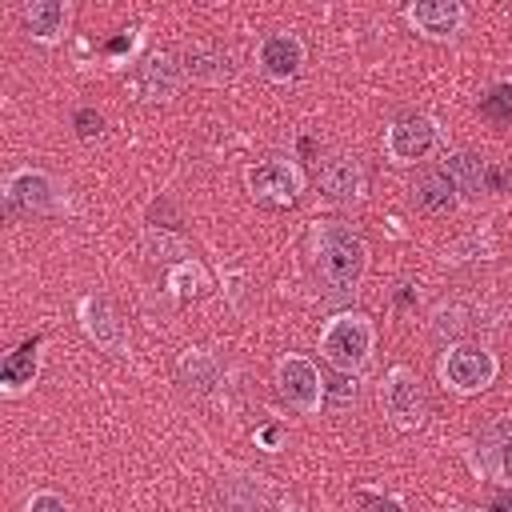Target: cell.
Here are the masks:
<instances>
[{
	"instance_id": "cell-23",
	"label": "cell",
	"mask_w": 512,
	"mask_h": 512,
	"mask_svg": "<svg viewBox=\"0 0 512 512\" xmlns=\"http://www.w3.org/2000/svg\"><path fill=\"white\" fill-rule=\"evenodd\" d=\"M328 384H332V396H336L340 404H344V400H356V384L348 388V380H344V376H336V380H328Z\"/></svg>"
},
{
	"instance_id": "cell-17",
	"label": "cell",
	"mask_w": 512,
	"mask_h": 512,
	"mask_svg": "<svg viewBox=\"0 0 512 512\" xmlns=\"http://www.w3.org/2000/svg\"><path fill=\"white\" fill-rule=\"evenodd\" d=\"M64 20H68V8L60 0H32V4H24V24H28V32L36 40H56Z\"/></svg>"
},
{
	"instance_id": "cell-21",
	"label": "cell",
	"mask_w": 512,
	"mask_h": 512,
	"mask_svg": "<svg viewBox=\"0 0 512 512\" xmlns=\"http://www.w3.org/2000/svg\"><path fill=\"white\" fill-rule=\"evenodd\" d=\"M28 512H72V508H68V500H60L56 492H40V496L28 500Z\"/></svg>"
},
{
	"instance_id": "cell-10",
	"label": "cell",
	"mask_w": 512,
	"mask_h": 512,
	"mask_svg": "<svg viewBox=\"0 0 512 512\" xmlns=\"http://www.w3.org/2000/svg\"><path fill=\"white\" fill-rule=\"evenodd\" d=\"M408 20L424 32V36H452L464 20V8L456 0H420L408 8Z\"/></svg>"
},
{
	"instance_id": "cell-22",
	"label": "cell",
	"mask_w": 512,
	"mask_h": 512,
	"mask_svg": "<svg viewBox=\"0 0 512 512\" xmlns=\"http://www.w3.org/2000/svg\"><path fill=\"white\" fill-rule=\"evenodd\" d=\"M100 124H104V120H100L92 108H80V112H76V136L92 140V136H100Z\"/></svg>"
},
{
	"instance_id": "cell-18",
	"label": "cell",
	"mask_w": 512,
	"mask_h": 512,
	"mask_svg": "<svg viewBox=\"0 0 512 512\" xmlns=\"http://www.w3.org/2000/svg\"><path fill=\"white\" fill-rule=\"evenodd\" d=\"M180 376L188 380V388L208 392V388L216 384V360H212V356H204V352H188V356L180 360Z\"/></svg>"
},
{
	"instance_id": "cell-26",
	"label": "cell",
	"mask_w": 512,
	"mask_h": 512,
	"mask_svg": "<svg viewBox=\"0 0 512 512\" xmlns=\"http://www.w3.org/2000/svg\"><path fill=\"white\" fill-rule=\"evenodd\" d=\"M460 512H476V508H460Z\"/></svg>"
},
{
	"instance_id": "cell-11",
	"label": "cell",
	"mask_w": 512,
	"mask_h": 512,
	"mask_svg": "<svg viewBox=\"0 0 512 512\" xmlns=\"http://www.w3.org/2000/svg\"><path fill=\"white\" fill-rule=\"evenodd\" d=\"M8 204L16 212H44V208H52V180L44 172H32V168L16 172L8 180Z\"/></svg>"
},
{
	"instance_id": "cell-14",
	"label": "cell",
	"mask_w": 512,
	"mask_h": 512,
	"mask_svg": "<svg viewBox=\"0 0 512 512\" xmlns=\"http://www.w3.org/2000/svg\"><path fill=\"white\" fill-rule=\"evenodd\" d=\"M444 176L452 180V188L460 192V196H480L484 192V160L476 156V152H452L448 160H444Z\"/></svg>"
},
{
	"instance_id": "cell-4",
	"label": "cell",
	"mask_w": 512,
	"mask_h": 512,
	"mask_svg": "<svg viewBox=\"0 0 512 512\" xmlns=\"http://www.w3.org/2000/svg\"><path fill=\"white\" fill-rule=\"evenodd\" d=\"M436 140H440L436 120H428V116H400L384 132V152L396 164H416V160H424L436 148Z\"/></svg>"
},
{
	"instance_id": "cell-9",
	"label": "cell",
	"mask_w": 512,
	"mask_h": 512,
	"mask_svg": "<svg viewBox=\"0 0 512 512\" xmlns=\"http://www.w3.org/2000/svg\"><path fill=\"white\" fill-rule=\"evenodd\" d=\"M304 64V44L292 32H272L260 40V68L272 80H292Z\"/></svg>"
},
{
	"instance_id": "cell-6",
	"label": "cell",
	"mask_w": 512,
	"mask_h": 512,
	"mask_svg": "<svg viewBox=\"0 0 512 512\" xmlns=\"http://www.w3.org/2000/svg\"><path fill=\"white\" fill-rule=\"evenodd\" d=\"M316 188H320V196L328 204H352V200H360V192H364V168H360V160L356 156H332V160H324V168L316 176Z\"/></svg>"
},
{
	"instance_id": "cell-19",
	"label": "cell",
	"mask_w": 512,
	"mask_h": 512,
	"mask_svg": "<svg viewBox=\"0 0 512 512\" xmlns=\"http://www.w3.org/2000/svg\"><path fill=\"white\" fill-rule=\"evenodd\" d=\"M32 376H36V352H32V344H24L4 360V380L16 388V384H28Z\"/></svg>"
},
{
	"instance_id": "cell-1",
	"label": "cell",
	"mask_w": 512,
	"mask_h": 512,
	"mask_svg": "<svg viewBox=\"0 0 512 512\" xmlns=\"http://www.w3.org/2000/svg\"><path fill=\"white\" fill-rule=\"evenodd\" d=\"M316 264H320V276L332 292H352L364 276L368 248L352 228H344L340 220H328L316 232Z\"/></svg>"
},
{
	"instance_id": "cell-13",
	"label": "cell",
	"mask_w": 512,
	"mask_h": 512,
	"mask_svg": "<svg viewBox=\"0 0 512 512\" xmlns=\"http://www.w3.org/2000/svg\"><path fill=\"white\" fill-rule=\"evenodd\" d=\"M416 204L432 216H448L456 204H460V192L452 188V180L444 172H424L416 180Z\"/></svg>"
},
{
	"instance_id": "cell-24",
	"label": "cell",
	"mask_w": 512,
	"mask_h": 512,
	"mask_svg": "<svg viewBox=\"0 0 512 512\" xmlns=\"http://www.w3.org/2000/svg\"><path fill=\"white\" fill-rule=\"evenodd\" d=\"M484 512H512V496H508V492H500V496H492V504H488Z\"/></svg>"
},
{
	"instance_id": "cell-8",
	"label": "cell",
	"mask_w": 512,
	"mask_h": 512,
	"mask_svg": "<svg viewBox=\"0 0 512 512\" xmlns=\"http://www.w3.org/2000/svg\"><path fill=\"white\" fill-rule=\"evenodd\" d=\"M384 412L400 424V428H412L420 424L424 416V396H420V380L408 372V368H396L388 380H384Z\"/></svg>"
},
{
	"instance_id": "cell-5",
	"label": "cell",
	"mask_w": 512,
	"mask_h": 512,
	"mask_svg": "<svg viewBox=\"0 0 512 512\" xmlns=\"http://www.w3.org/2000/svg\"><path fill=\"white\" fill-rule=\"evenodd\" d=\"M276 384H280V396L300 408V412H316L320 408V396H324V380L316 372L312 360L304 356H284L280 368H276Z\"/></svg>"
},
{
	"instance_id": "cell-3",
	"label": "cell",
	"mask_w": 512,
	"mask_h": 512,
	"mask_svg": "<svg viewBox=\"0 0 512 512\" xmlns=\"http://www.w3.org/2000/svg\"><path fill=\"white\" fill-rule=\"evenodd\" d=\"M440 376H444V384H448L452 392L472 396V392H480V388L492 384V376H496V356H492L488 348H480V344H456V348H448V356H444V364H440Z\"/></svg>"
},
{
	"instance_id": "cell-12",
	"label": "cell",
	"mask_w": 512,
	"mask_h": 512,
	"mask_svg": "<svg viewBox=\"0 0 512 512\" xmlns=\"http://www.w3.org/2000/svg\"><path fill=\"white\" fill-rule=\"evenodd\" d=\"M140 88H144V96L148 100H168V96H176V88H180V68H176V60L172 56H148L144 60V68H140Z\"/></svg>"
},
{
	"instance_id": "cell-16",
	"label": "cell",
	"mask_w": 512,
	"mask_h": 512,
	"mask_svg": "<svg viewBox=\"0 0 512 512\" xmlns=\"http://www.w3.org/2000/svg\"><path fill=\"white\" fill-rule=\"evenodd\" d=\"M84 328H88V336L96 340V344H104V348H112V352H120L124 348V332H120V320L112 316V308L104 304V300H84Z\"/></svg>"
},
{
	"instance_id": "cell-7",
	"label": "cell",
	"mask_w": 512,
	"mask_h": 512,
	"mask_svg": "<svg viewBox=\"0 0 512 512\" xmlns=\"http://www.w3.org/2000/svg\"><path fill=\"white\" fill-rule=\"evenodd\" d=\"M248 188H252V196H256L260 204L284 208V204L296 200V192H300V176H296L288 164H280V160H264V164L248 168Z\"/></svg>"
},
{
	"instance_id": "cell-20",
	"label": "cell",
	"mask_w": 512,
	"mask_h": 512,
	"mask_svg": "<svg viewBox=\"0 0 512 512\" xmlns=\"http://www.w3.org/2000/svg\"><path fill=\"white\" fill-rule=\"evenodd\" d=\"M496 468L504 480H512V428H504L496 440Z\"/></svg>"
},
{
	"instance_id": "cell-15",
	"label": "cell",
	"mask_w": 512,
	"mask_h": 512,
	"mask_svg": "<svg viewBox=\"0 0 512 512\" xmlns=\"http://www.w3.org/2000/svg\"><path fill=\"white\" fill-rule=\"evenodd\" d=\"M184 64H188V72H192L196 80L220 84V80L232 76V56H228L224 48H216V44H192L188 56H184Z\"/></svg>"
},
{
	"instance_id": "cell-25",
	"label": "cell",
	"mask_w": 512,
	"mask_h": 512,
	"mask_svg": "<svg viewBox=\"0 0 512 512\" xmlns=\"http://www.w3.org/2000/svg\"><path fill=\"white\" fill-rule=\"evenodd\" d=\"M372 508H376V512H400L396 500H372Z\"/></svg>"
},
{
	"instance_id": "cell-2",
	"label": "cell",
	"mask_w": 512,
	"mask_h": 512,
	"mask_svg": "<svg viewBox=\"0 0 512 512\" xmlns=\"http://www.w3.org/2000/svg\"><path fill=\"white\" fill-rule=\"evenodd\" d=\"M320 352L336 372H344V376L360 372L368 364V352H372V324L356 312L332 316L324 336H320Z\"/></svg>"
}]
</instances>
